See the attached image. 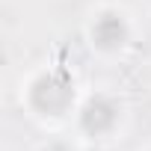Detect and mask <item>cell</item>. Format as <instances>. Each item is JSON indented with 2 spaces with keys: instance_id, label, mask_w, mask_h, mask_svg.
Wrapping results in <instances>:
<instances>
[{
  "instance_id": "obj_2",
  "label": "cell",
  "mask_w": 151,
  "mask_h": 151,
  "mask_svg": "<svg viewBox=\"0 0 151 151\" xmlns=\"http://www.w3.org/2000/svg\"><path fill=\"white\" fill-rule=\"evenodd\" d=\"M92 39H95L98 47H104V50H116V47L124 45V39H127V27H124V21H122L116 12H107V15H101V18L95 21V27H92Z\"/></svg>"
},
{
  "instance_id": "obj_3",
  "label": "cell",
  "mask_w": 151,
  "mask_h": 151,
  "mask_svg": "<svg viewBox=\"0 0 151 151\" xmlns=\"http://www.w3.org/2000/svg\"><path fill=\"white\" fill-rule=\"evenodd\" d=\"M116 104L113 101H107V98H92L86 107H83V127L89 130V133H104V130H110L113 124H116Z\"/></svg>"
},
{
  "instance_id": "obj_1",
  "label": "cell",
  "mask_w": 151,
  "mask_h": 151,
  "mask_svg": "<svg viewBox=\"0 0 151 151\" xmlns=\"http://www.w3.org/2000/svg\"><path fill=\"white\" fill-rule=\"evenodd\" d=\"M71 101H74V89H71V77L65 71H50L33 86V107L45 116L65 113Z\"/></svg>"
}]
</instances>
